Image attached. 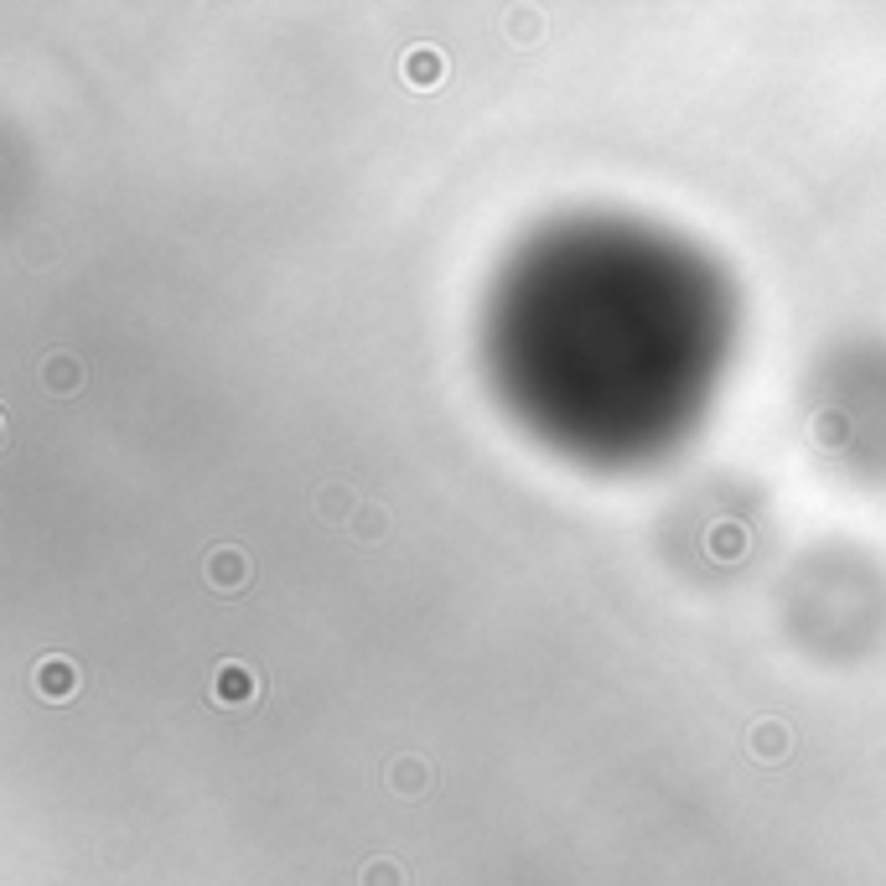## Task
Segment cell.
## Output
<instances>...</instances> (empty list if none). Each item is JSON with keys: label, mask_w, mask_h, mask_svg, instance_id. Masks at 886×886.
Wrapping results in <instances>:
<instances>
[{"label": "cell", "mask_w": 886, "mask_h": 886, "mask_svg": "<svg viewBox=\"0 0 886 886\" xmlns=\"http://www.w3.org/2000/svg\"><path fill=\"white\" fill-rule=\"evenodd\" d=\"M488 327L509 405L550 446L617 462L669 446L726 358L716 275L628 228L540 244Z\"/></svg>", "instance_id": "6da1fadb"}]
</instances>
